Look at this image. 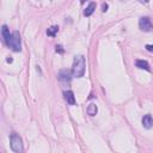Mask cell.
<instances>
[{
  "instance_id": "1",
  "label": "cell",
  "mask_w": 153,
  "mask_h": 153,
  "mask_svg": "<svg viewBox=\"0 0 153 153\" xmlns=\"http://www.w3.org/2000/svg\"><path fill=\"white\" fill-rule=\"evenodd\" d=\"M85 57L82 55H78L74 57L73 66H72V74L74 78H81L85 74Z\"/></svg>"
},
{
  "instance_id": "2",
  "label": "cell",
  "mask_w": 153,
  "mask_h": 153,
  "mask_svg": "<svg viewBox=\"0 0 153 153\" xmlns=\"http://www.w3.org/2000/svg\"><path fill=\"white\" fill-rule=\"evenodd\" d=\"M10 145H11V148L13 152H16V153L23 152V140L17 133H12L10 135Z\"/></svg>"
},
{
  "instance_id": "3",
  "label": "cell",
  "mask_w": 153,
  "mask_h": 153,
  "mask_svg": "<svg viewBox=\"0 0 153 153\" xmlns=\"http://www.w3.org/2000/svg\"><path fill=\"white\" fill-rule=\"evenodd\" d=\"M8 48H11L13 51H20L22 50V43H20V35L18 31H13L12 32V38L10 41V44L7 45Z\"/></svg>"
},
{
  "instance_id": "4",
  "label": "cell",
  "mask_w": 153,
  "mask_h": 153,
  "mask_svg": "<svg viewBox=\"0 0 153 153\" xmlns=\"http://www.w3.org/2000/svg\"><path fill=\"white\" fill-rule=\"evenodd\" d=\"M139 27H140V30H142L145 32H149L153 30V23L151 22V19L148 17H141L139 19Z\"/></svg>"
},
{
  "instance_id": "5",
  "label": "cell",
  "mask_w": 153,
  "mask_h": 153,
  "mask_svg": "<svg viewBox=\"0 0 153 153\" xmlns=\"http://www.w3.org/2000/svg\"><path fill=\"white\" fill-rule=\"evenodd\" d=\"M1 35H2V38H4V42L6 43V45L10 44V41L12 38V33H10V30L6 25H2L1 27Z\"/></svg>"
},
{
  "instance_id": "6",
  "label": "cell",
  "mask_w": 153,
  "mask_h": 153,
  "mask_svg": "<svg viewBox=\"0 0 153 153\" xmlns=\"http://www.w3.org/2000/svg\"><path fill=\"white\" fill-rule=\"evenodd\" d=\"M63 98H65V100H66L69 105H74V104H75L74 93H73L72 91H65V92H63Z\"/></svg>"
},
{
  "instance_id": "7",
  "label": "cell",
  "mask_w": 153,
  "mask_h": 153,
  "mask_svg": "<svg viewBox=\"0 0 153 153\" xmlns=\"http://www.w3.org/2000/svg\"><path fill=\"white\" fill-rule=\"evenodd\" d=\"M142 126L145 128H147V129H149V128L153 127V117L149 114H147V115H145L142 117Z\"/></svg>"
},
{
  "instance_id": "8",
  "label": "cell",
  "mask_w": 153,
  "mask_h": 153,
  "mask_svg": "<svg viewBox=\"0 0 153 153\" xmlns=\"http://www.w3.org/2000/svg\"><path fill=\"white\" fill-rule=\"evenodd\" d=\"M71 72L69 71H67V69H63V71H60V73H59V79L61 80V81H69L71 80Z\"/></svg>"
},
{
  "instance_id": "9",
  "label": "cell",
  "mask_w": 153,
  "mask_h": 153,
  "mask_svg": "<svg viewBox=\"0 0 153 153\" xmlns=\"http://www.w3.org/2000/svg\"><path fill=\"white\" fill-rule=\"evenodd\" d=\"M135 66L140 69H145V71H149V65L147 61L145 60H136L135 61Z\"/></svg>"
},
{
  "instance_id": "10",
  "label": "cell",
  "mask_w": 153,
  "mask_h": 153,
  "mask_svg": "<svg viewBox=\"0 0 153 153\" xmlns=\"http://www.w3.org/2000/svg\"><path fill=\"white\" fill-rule=\"evenodd\" d=\"M94 10H96V2H90L88 4V6L85 8V11H84V16L85 17H90L93 12H94Z\"/></svg>"
},
{
  "instance_id": "11",
  "label": "cell",
  "mask_w": 153,
  "mask_h": 153,
  "mask_svg": "<svg viewBox=\"0 0 153 153\" xmlns=\"http://www.w3.org/2000/svg\"><path fill=\"white\" fill-rule=\"evenodd\" d=\"M86 111H87V114H88L90 116H94V115L97 114V111H98V108H97V105H96L94 103H91V104H88Z\"/></svg>"
},
{
  "instance_id": "12",
  "label": "cell",
  "mask_w": 153,
  "mask_h": 153,
  "mask_svg": "<svg viewBox=\"0 0 153 153\" xmlns=\"http://www.w3.org/2000/svg\"><path fill=\"white\" fill-rule=\"evenodd\" d=\"M57 32H59V26H57V25H53V26H50V27L47 30V35H48L49 37H54Z\"/></svg>"
},
{
  "instance_id": "13",
  "label": "cell",
  "mask_w": 153,
  "mask_h": 153,
  "mask_svg": "<svg viewBox=\"0 0 153 153\" xmlns=\"http://www.w3.org/2000/svg\"><path fill=\"white\" fill-rule=\"evenodd\" d=\"M55 51H56V53H59V54H63L65 49H63V47H62V45H60V44H59V45H56V47H55Z\"/></svg>"
},
{
  "instance_id": "14",
  "label": "cell",
  "mask_w": 153,
  "mask_h": 153,
  "mask_svg": "<svg viewBox=\"0 0 153 153\" xmlns=\"http://www.w3.org/2000/svg\"><path fill=\"white\" fill-rule=\"evenodd\" d=\"M108 7H109V6H108V4H106V2H104V4L102 5V11H103V12H106V11H108Z\"/></svg>"
},
{
  "instance_id": "15",
  "label": "cell",
  "mask_w": 153,
  "mask_h": 153,
  "mask_svg": "<svg viewBox=\"0 0 153 153\" xmlns=\"http://www.w3.org/2000/svg\"><path fill=\"white\" fill-rule=\"evenodd\" d=\"M145 48H146V50H148V51H153V44H147Z\"/></svg>"
},
{
  "instance_id": "16",
  "label": "cell",
  "mask_w": 153,
  "mask_h": 153,
  "mask_svg": "<svg viewBox=\"0 0 153 153\" xmlns=\"http://www.w3.org/2000/svg\"><path fill=\"white\" fill-rule=\"evenodd\" d=\"M139 1H140V2H142V4H147L149 0H139Z\"/></svg>"
},
{
  "instance_id": "17",
  "label": "cell",
  "mask_w": 153,
  "mask_h": 153,
  "mask_svg": "<svg viewBox=\"0 0 153 153\" xmlns=\"http://www.w3.org/2000/svg\"><path fill=\"white\" fill-rule=\"evenodd\" d=\"M12 61H13V60H12V59H11V57H7V62H10V63H11V62H12Z\"/></svg>"
},
{
  "instance_id": "18",
  "label": "cell",
  "mask_w": 153,
  "mask_h": 153,
  "mask_svg": "<svg viewBox=\"0 0 153 153\" xmlns=\"http://www.w3.org/2000/svg\"><path fill=\"white\" fill-rule=\"evenodd\" d=\"M85 1H86V0H80V2H81V4H84Z\"/></svg>"
}]
</instances>
